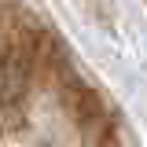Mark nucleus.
<instances>
[{
	"instance_id": "1",
	"label": "nucleus",
	"mask_w": 147,
	"mask_h": 147,
	"mask_svg": "<svg viewBox=\"0 0 147 147\" xmlns=\"http://www.w3.org/2000/svg\"><path fill=\"white\" fill-rule=\"evenodd\" d=\"M33 85V55L22 44L0 52V110H22Z\"/></svg>"
}]
</instances>
